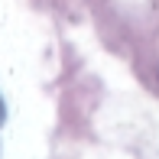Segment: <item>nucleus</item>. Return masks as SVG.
Masks as SVG:
<instances>
[{
	"instance_id": "nucleus-1",
	"label": "nucleus",
	"mask_w": 159,
	"mask_h": 159,
	"mask_svg": "<svg viewBox=\"0 0 159 159\" xmlns=\"http://www.w3.org/2000/svg\"><path fill=\"white\" fill-rule=\"evenodd\" d=\"M3 117H7V107H3V98H0V124H3Z\"/></svg>"
}]
</instances>
